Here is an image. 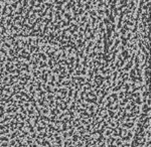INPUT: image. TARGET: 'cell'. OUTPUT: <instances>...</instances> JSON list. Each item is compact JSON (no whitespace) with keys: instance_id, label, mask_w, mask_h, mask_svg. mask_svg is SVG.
<instances>
[{"instance_id":"1","label":"cell","mask_w":151,"mask_h":147,"mask_svg":"<svg viewBox=\"0 0 151 147\" xmlns=\"http://www.w3.org/2000/svg\"><path fill=\"white\" fill-rule=\"evenodd\" d=\"M130 147H150V100L143 104Z\"/></svg>"}]
</instances>
